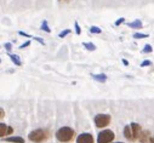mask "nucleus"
Here are the masks:
<instances>
[{
	"label": "nucleus",
	"mask_w": 154,
	"mask_h": 143,
	"mask_svg": "<svg viewBox=\"0 0 154 143\" xmlns=\"http://www.w3.org/2000/svg\"><path fill=\"white\" fill-rule=\"evenodd\" d=\"M5 49H6V51H11L12 44H11V43H6V44H5Z\"/></svg>",
	"instance_id": "24"
},
{
	"label": "nucleus",
	"mask_w": 154,
	"mask_h": 143,
	"mask_svg": "<svg viewBox=\"0 0 154 143\" xmlns=\"http://www.w3.org/2000/svg\"><path fill=\"white\" fill-rule=\"evenodd\" d=\"M30 45V40H28V41H26L24 44H22V45H20V47L18 49H21V50H23V49H26V47H28Z\"/></svg>",
	"instance_id": "21"
},
{
	"label": "nucleus",
	"mask_w": 154,
	"mask_h": 143,
	"mask_svg": "<svg viewBox=\"0 0 154 143\" xmlns=\"http://www.w3.org/2000/svg\"><path fill=\"white\" fill-rule=\"evenodd\" d=\"M128 27H130V28H134V29H141V28L143 27V24H142V22H141L140 20H135L134 22H130V23H128Z\"/></svg>",
	"instance_id": "10"
},
{
	"label": "nucleus",
	"mask_w": 154,
	"mask_h": 143,
	"mask_svg": "<svg viewBox=\"0 0 154 143\" xmlns=\"http://www.w3.org/2000/svg\"><path fill=\"white\" fill-rule=\"evenodd\" d=\"M91 77L95 79V80H97V81H100V83H106L107 81V75L106 74H91Z\"/></svg>",
	"instance_id": "11"
},
{
	"label": "nucleus",
	"mask_w": 154,
	"mask_h": 143,
	"mask_svg": "<svg viewBox=\"0 0 154 143\" xmlns=\"http://www.w3.org/2000/svg\"><path fill=\"white\" fill-rule=\"evenodd\" d=\"M18 34L22 35V37H26V38H32V35H29L28 33H24V32H22V30H18Z\"/></svg>",
	"instance_id": "22"
},
{
	"label": "nucleus",
	"mask_w": 154,
	"mask_h": 143,
	"mask_svg": "<svg viewBox=\"0 0 154 143\" xmlns=\"http://www.w3.org/2000/svg\"><path fill=\"white\" fill-rule=\"evenodd\" d=\"M74 27H75V33L78 34V35H80L82 34V28H80V26H79V23L78 22H74Z\"/></svg>",
	"instance_id": "19"
},
{
	"label": "nucleus",
	"mask_w": 154,
	"mask_h": 143,
	"mask_svg": "<svg viewBox=\"0 0 154 143\" xmlns=\"http://www.w3.org/2000/svg\"><path fill=\"white\" fill-rule=\"evenodd\" d=\"M89 32H90L91 34H101V33H102V29L98 28L97 26H91L90 29H89Z\"/></svg>",
	"instance_id": "14"
},
{
	"label": "nucleus",
	"mask_w": 154,
	"mask_h": 143,
	"mask_svg": "<svg viewBox=\"0 0 154 143\" xmlns=\"http://www.w3.org/2000/svg\"><path fill=\"white\" fill-rule=\"evenodd\" d=\"M14 132V129L4 123H0V138L4 137V136H9Z\"/></svg>",
	"instance_id": "8"
},
{
	"label": "nucleus",
	"mask_w": 154,
	"mask_h": 143,
	"mask_svg": "<svg viewBox=\"0 0 154 143\" xmlns=\"http://www.w3.org/2000/svg\"><path fill=\"white\" fill-rule=\"evenodd\" d=\"M58 2H69V0H58Z\"/></svg>",
	"instance_id": "28"
},
{
	"label": "nucleus",
	"mask_w": 154,
	"mask_h": 143,
	"mask_svg": "<svg viewBox=\"0 0 154 143\" xmlns=\"http://www.w3.org/2000/svg\"><path fill=\"white\" fill-rule=\"evenodd\" d=\"M70 32H72V29H64V30H62V32L58 34V38H61V39L66 38V37H67V35H68Z\"/></svg>",
	"instance_id": "17"
},
{
	"label": "nucleus",
	"mask_w": 154,
	"mask_h": 143,
	"mask_svg": "<svg viewBox=\"0 0 154 143\" xmlns=\"http://www.w3.org/2000/svg\"><path fill=\"white\" fill-rule=\"evenodd\" d=\"M4 117H5V112H4V109H3V108H0V119L4 118Z\"/></svg>",
	"instance_id": "26"
},
{
	"label": "nucleus",
	"mask_w": 154,
	"mask_h": 143,
	"mask_svg": "<svg viewBox=\"0 0 154 143\" xmlns=\"http://www.w3.org/2000/svg\"><path fill=\"white\" fill-rule=\"evenodd\" d=\"M148 37H149L148 34H143V33H135L134 34V39H144Z\"/></svg>",
	"instance_id": "16"
},
{
	"label": "nucleus",
	"mask_w": 154,
	"mask_h": 143,
	"mask_svg": "<svg viewBox=\"0 0 154 143\" xmlns=\"http://www.w3.org/2000/svg\"><path fill=\"white\" fill-rule=\"evenodd\" d=\"M32 39H34V40H36L38 43H40L42 45H45V43H44V40H43L42 38H38V37H32Z\"/></svg>",
	"instance_id": "23"
},
{
	"label": "nucleus",
	"mask_w": 154,
	"mask_h": 143,
	"mask_svg": "<svg viewBox=\"0 0 154 143\" xmlns=\"http://www.w3.org/2000/svg\"><path fill=\"white\" fill-rule=\"evenodd\" d=\"M95 139H94V136L89 132H84V133H80L76 138V143H94Z\"/></svg>",
	"instance_id": "7"
},
{
	"label": "nucleus",
	"mask_w": 154,
	"mask_h": 143,
	"mask_svg": "<svg viewBox=\"0 0 154 143\" xmlns=\"http://www.w3.org/2000/svg\"><path fill=\"white\" fill-rule=\"evenodd\" d=\"M140 131H141V126L137 123H131L130 125H126L124 127V137L128 141L134 142V141L137 139Z\"/></svg>",
	"instance_id": "1"
},
{
	"label": "nucleus",
	"mask_w": 154,
	"mask_h": 143,
	"mask_svg": "<svg viewBox=\"0 0 154 143\" xmlns=\"http://www.w3.org/2000/svg\"><path fill=\"white\" fill-rule=\"evenodd\" d=\"M42 30H44V32H46V33H51V29H50V27H49V24H48V21L45 20V21H43V23H42Z\"/></svg>",
	"instance_id": "15"
},
{
	"label": "nucleus",
	"mask_w": 154,
	"mask_h": 143,
	"mask_svg": "<svg viewBox=\"0 0 154 143\" xmlns=\"http://www.w3.org/2000/svg\"><path fill=\"white\" fill-rule=\"evenodd\" d=\"M137 139H140V142H141V143H153V137H152V133H150L148 130L140 131Z\"/></svg>",
	"instance_id": "6"
},
{
	"label": "nucleus",
	"mask_w": 154,
	"mask_h": 143,
	"mask_svg": "<svg viewBox=\"0 0 154 143\" xmlns=\"http://www.w3.org/2000/svg\"><path fill=\"white\" fill-rule=\"evenodd\" d=\"M123 63H124V64H125V65H128V64H129V62H128V61H126V59H123Z\"/></svg>",
	"instance_id": "27"
},
{
	"label": "nucleus",
	"mask_w": 154,
	"mask_h": 143,
	"mask_svg": "<svg viewBox=\"0 0 154 143\" xmlns=\"http://www.w3.org/2000/svg\"><path fill=\"white\" fill-rule=\"evenodd\" d=\"M5 142H10V143H24V139L20 136H9L4 139Z\"/></svg>",
	"instance_id": "9"
},
{
	"label": "nucleus",
	"mask_w": 154,
	"mask_h": 143,
	"mask_svg": "<svg viewBox=\"0 0 154 143\" xmlns=\"http://www.w3.org/2000/svg\"><path fill=\"white\" fill-rule=\"evenodd\" d=\"M94 121H95L96 127H100V129L106 127L110 123V115H108V114H97L95 117V120Z\"/></svg>",
	"instance_id": "5"
},
{
	"label": "nucleus",
	"mask_w": 154,
	"mask_h": 143,
	"mask_svg": "<svg viewBox=\"0 0 154 143\" xmlns=\"http://www.w3.org/2000/svg\"><path fill=\"white\" fill-rule=\"evenodd\" d=\"M147 65H152V62L150 61H143L141 64V67H147Z\"/></svg>",
	"instance_id": "25"
},
{
	"label": "nucleus",
	"mask_w": 154,
	"mask_h": 143,
	"mask_svg": "<svg viewBox=\"0 0 154 143\" xmlns=\"http://www.w3.org/2000/svg\"><path fill=\"white\" fill-rule=\"evenodd\" d=\"M124 22H125V18H124V17H120V18H119L118 21H115V23H114V24H115V26H117V27H118V26L123 24Z\"/></svg>",
	"instance_id": "20"
},
{
	"label": "nucleus",
	"mask_w": 154,
	"mask_h": 143,
	"mask_svg": "<svg viewBox=\"0 0 154 143\" xmlns=\"http://www.w3.org/2000/svg\"><path fill=\"white\" fill-rule=\"evenodd\" d=\"M10 58H11V61L16 64V65H22V61L20 59V56H17V55H10Z\"/></svg>",
	"instance_id": "12"
},
{
	"label": "nucleus",
	"mask_w": 154,
	"mask_h": 143,
	"mask_svg": "<svg viewBox=\"0 0 154 143\" xmlns=\"http://www.w3.org/2000/svg\"><path fill=\"white\" fill-rule=\"evenodd\" d=\"M49 138V132L46 130H42V129H38L32 131L28 135V139L35 143H43Z\"/></svg>",
	"instance_id": "3"
},
{
	"label": "nucleus",
	"mask_w": 154,
	"mask_h": 143,
	"mask_svg": "<svg viewBox=\"0 0 154 143\" xmlns=\"http://www.w3.org/2000/svg\"><path fill=\"white\" fill-rule=\"evenodd\" d=\"M112 143V142H110ZM115 143H124V142H115Z\"/></svg>",
	"instance_id": "29"
},
{
	"label": "nucleus",
	"mask_w": 154,
	"mask_h": 143,
	"mask_svg": "<svg viewBox=\"0 0 154 143\" xmlns=\"http://www.w3.org/2000/svg\"><path fill=\"white\" fill-rule=\"evenodd\" d=\"M115 135L112 130H103L97 136V143H110L113 142Z\"/></svg>",
	"instance_id": "4"
},
{
	"label": "nucleus",
	"mask_w": 154,
	"mask_h": 143,
	"mask_svg": "<svg viewBox=\"0 0 154 143\" xmlns=\"http://www.w3.org/2000/svg\"><path fill=\"white\" fill-rule=\"evenodd\" d=\"M74 135H75V132H74V130H73L72 127L63 126V127H61V129H58V130L56 131V135H55V136H56V138H57L60 142L67 143V142H70V141L73 139Z\"/></svg>",
	"instance_id": "2"
},
{
	"label": "nucleus",
	"mask_w": 154,
	"mask_h": 143,
	"mask_svg": "<svg viewBox=\"0 0 154 143\" xmlns=\"http://www.w3.org/2000/svg\"><path fill=\"white\" fill-rule=\"evenodd\" d=\"M0 63H2V58H0Z\"/></svg>",
	"instance_id": "30"
},
{
	"label": "nucleus",
	"mask_w": 154,
	"mask_h": 143,
	"mask_svg": "<svg viewBox=\"0 0 154 143\" xmlns=\"http://www.w3.org/2000/svg\"><path fill=\"white\" fill-rule=\"evenodd\" d=\"M142 52H143V53H150V52H153V47H152V45H149V44L144 45V49L142 50Z\"/></svg>",
	"instance_id": "18"
},
{
	"label": "nucleus",
	"mask_w": 154,
	"mask_h": 143,
	"mask_svg": "<svg viewBox=\"0 0 154 143\" xmlns=\"http://www.w3.org/2000/svg\"><path fill=\"white\" fill-rule=\"evenodd\" d=\"M83 46H84L86 50H89V51H95V50L97 49L96 45L92 44V43H83Z\"/></svg>",
	"instance_id": "13"
}]
</instances>
